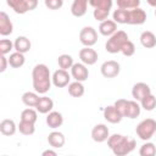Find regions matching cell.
Returning <instances> with one entry per match:
<instances>
[{
  "label": "cell",
  "mask_w": 156,
  "mask_h": 156,
  "mask_svg": "<svg viewBox=\"0 0 156 156\" xmlns=\"http://www.w3.org/2000/svg\"><path fill=\"white\" fill-rule=\"evenodd\" d=\"M32 80L33 88L38 94H45L51 88L52 76L50 74V69L44 63H38L34 66L32 71Z\"/></svg>",
  "instance_id": "1"
},
{
  "label": "cell",
  "mask_w": 156,
  "mask_h": 156,
  "mask_svg": "<svg viewBox=\"0 0 156 156\" xmlns=\"http://www.w3.org/2000/svg\"><path fill=\"white\" fill-rule=\"evenodd\" d=\"M107 146L117 156H124L130 154L135 149V140L129 139L122 134H112L107 139Z\"/></svg>",
  "instance_id": "2"
},
{
  "label": "cell",
  "mask_w": 156,
  "mask_h": 156,
  "mask_svg": "<svg viewBox=\"0 0 156 156\" xmlns=\"http://www.w3.org/2000/svg\"><path fill=\"white\" fill-rule=\"evenodd\" d=\"M89 5L94 7V18L102 22L107 20L110 15V11L112 9V0H89Z\"/></svg>",
  "instance_id": "3"
},
{
  "label": "cell",
  "mask_w": 156,
  "mask_h": 156,
  "mask_svg": "<svg viewBox=\"0 0 156 156\" xmlns=\"http://www.w3.org/2000/svg\"><path fill=\"white\" fill-rule=\"evenodd\" d=\"M129 40L128 39V35L124 30H117L115 32L110 39H107L106 44H105V49L107 52L110 54H117V52H121V49L123 46V44Z\"/></svg>",
  "instance_id": "4"
},
{
  "label": "cell",
  "mask_w": 156,
  "mask_h": 156,
  "mask_svg": "<svg viewBox=\"0 0 156 156\" xmlns=\"http://www.w3.org/2000/svg\"><path fill=\"white\" fill-rule=\"evenodd\" d=\"M135 133L136 135L141 139V140H150L154 134L156 133V121L152 118H145L143 119L135 128Z\"/></svg>",
  "instance_id": "5"
},
{
  "label": "cell",
  "mask_w": 156,
  "mask_h": 156,
  "mask_svg": "<svg viewBox=\"0 0 156 156\" xmlns=\"http://www.w3.org/2000/svg\"><path fill=\"white\" fill-rule=\"evenodd\" d=\"M79 40L84 46H93L98 41V33L93 27H84L79 32Z\"/></svg>",
  "instance_id": "6"
},
{
  "label": "cell",
  "mask_w": 156,
  "mask_h": 156,
  "mask_svg": "<svg viewBox=\"0 0 156 156\" xmlns=\"http://www.w3.org/2000/svg\"><path fill=\"white\" fill-rule=\"evenodd\" d=\"M100 71H101V74L105 78H115V77H117L119 74L121 66H119V63L117 61L108 60V61H105L101 65Z\"/></svg>",
  "instance_id": "7"
},
{
  "label": "cell",
  "mask_w": 156,
  "mask_h": 156,
  "mask_svg": "<svg viewBox=\"0 0 156 156\" xmlns=\"http://www.w3.org/2000/svg\"><path fill=\"white\" fill-rule=\"evenodd\" d=\"M110 136V130L107 128L106 124H96L91 129V138L96 143H102V141H106Z\"/></svg>",
  "instance_id": "8"
},
{
  "label": "cell",
  "mask_w": 156,
  "mask_h": 156,
  "mask_svg": "<svg viewBox=\"0 0 156 156\" xmlns=\"http://www.w3.org/2000/svg\"><path fill=\"white\" fill-rule=\"evenodd\" d=\"M98 57H99L98 52L94 49H91V46H85V48L80 49V51H79V58L87 66L94 65L98 61Z\"/></svg>",
  "instance_id": "9"
},
{
  "label": "cell",
  "mask_w": 156,
  "mask_h": 156,
  "mask_svg": "<svg viewBox=\"0 0 156 156\" xmlns=\"http://www.w3.org/2000/svg\"><path fill=\"white\" fill-rule=\"evenodd\" d=\"M69 80H71V76L66 69L60 68L52 73V84L57 88H63V87L68 85Z\"/></svg>",
  "instance_id": "10"
},
{
  "label": "cell",
  "mask_w": 156,
  "mask_h": 156,
  "mask_svg": "<svg viewBox=\"0 0 156 156\" xmlns=\"http://www.w3.org/2000/svg\"><path fill=\"white\" fill-rule=\"evenodd\" d=\"M146 21V12L140 9L135 7L128 10V22L127 24H143Z\"/></svg>",
  "instance_id": "11"
},
{
  "label": "cell",
  "mask_w": 156,
  "mask_h": 156,
  "mask_svg": "<svg viewBox=\"0 0 156 156\" xmlns=\"http://www.w3.org/2000/svg\"><path fill=\"white\" fill-rule=\"evenodd\" d=\"M71 76L78 80V82H84L88 79L89 77V71L87 68V65L82 63H73V66L71 67Z\"/></svg>",
  "instance_id": "12"
},
{
  "label": "cell",
  "mask_w": 156,
  "mask_h": 156,
  "mask_svg": "<svg viewBox=\"0 0 156 156\" xmlns=\"http://www.w3.org/2000/svg\"><path fill=\"white\" fill-rule=\"evenodd\" d=\"M149 94H151V89L146 83L139 82V83H135L132 88V96L136 101H141Z\"/></svg>",
  "instance_id": "13"
},
{
  "label": "cell",
  "mask_w": 156,
  "mask_h": 156,
  "mask_svg": "<svg viewBox=\"0 0 156 156\" xmlns=\"http://www.w3.org/2000/svg\"><path fill=\"white\" fill-rule=\"evenodd\" d=\"M13 30V24L10 21V17L6 12L1 11L0 12V34L2 37L10 35Z\"/></svg>",
  "instance_id": "14"
},
{
  "label": "cell",
  "mask_w": 156,
  "mask_h": 156,
  "mask_svg": "<svg viewBox=\"0 0 156 156\" xmlns=\"http://www.w3.org/2000/svg\"><path fill=\"white\" fill-rule=\"evenodd\" d=\"M104 117L110 123H119L122 121V118H123V116L117 111V108L115 107V105H110V106L105 107V110H104Z\"/></svg>",
  "instance_id": "15"
},
{
  "label": "cell",
  "mask_w": 156,
  "mask_h": 156,
  "mask_svg": "<svg viewBox=\"0 0 156 156\" xmlns=\"http://www.w3.org/2000/svg\"><path fill=\"white\" fill-rule=\"evenodd\" d=\"M89 0H73L72 6H71V13L74 17H82L87 13V7H88Z\"/></svg>",
  "instance_id": "16"
},
{
  "label": "cell",
  "mask_w": 156,
  "mask_h": 156,
  "mask_svg": "<svg viewBox=\"0 0 156 156\" xmlns=\"http://www.w3.org/2000/svg\"><path fill=\"white\" fill-rule=\"evenodd\" d=\"M99 32L101 35L111 37L115 32H117V23L113 20H105L99 26Z\"/></svg>",
  "instance_id": "17"
},
{
  "label": "cell",
  "mask_w": 156,
  "mask_h": 156,
  "mask_svg": "<svg viewBox=\"0 0 156 156\" xmlns=\"http://www.w3.org/2000/svg\"><path fill=\"white\" fill-rule=\"evenodd\" d=\"M48 143L51 147L54 149H60L65 145L66 143V139H65V135L61 133V132H51L48 136Z\"/></svg>",
  "instance_id": "18"
},
{
  "label": "cell",
  "mask_w": 156,
  "mask_h": 156,
  "mask_svg": "<svg viewBox=\"0 0 156 156\" xmlns=\"http://www.w3.org/2000/svg\"><path fill=\"white\" fill-rule=\"evenodd\" d=\"M63 123V117H62V113L57 112V111H50L46 116V124L55 129V128H58L61 127Z\"/></svg>",
  "instance_id": "19"
},
{
  "label": "cell",
  "mask_w": 156,
  "mask_h": 156,
  "mask_svg": "<svg viewBox=\"0 0 156 156\" xmlns=\"http://www.w3.org/2000/svg\"><path fill=\"white\" fill-rule=\"evenodd\" d=\"M17 128H18V127L16 126V123H15L13 119L6 118V119H2V121L0 122V132H1V134L6 135V136L13 135V134L16 133Z\"/></svg>",
  "instance_id": "20"
},
{
  "label": "cell",
  "mask_w": 156,
  "mask_h": 156,
  "mask_svg": "<svg viewBox=\"0 0 156 156\" xmlns=\"http://www.w3.org/2000/svg\"><path fill=\"white\" fill-rule=\"evenodd\" d=\"M13 45H15V50L18 52H22V54L28 52L30 50V46H32L29 39L27 37H23V35L17 37L13 41Z\"/></svg>",
  "instance_id": "21"
},
{
  "label": "cell",
  "mask_w": 156,
  "mask_h": 156,
  "mask_svg": "<svg viewBox=\"0 0 156 156\" xmlns=\"http://www.w3.org/2000/svg\"><path fill=\"white\" fill-rule=\"evenodd\" d=\"M54 107V101L49 96H41L39 98V101L35 106L37 111L39 113H49Z\"/></svg>",
  "instance_id": "22"
},
{
  "label": "cell",
  "mask_w": 156,
  "mask_h": 156,
  "mask_svg": "<svg viewBox=\"0 0 156 156\" xmlns=\"http://www.w3.org/2000/svg\"><path fill=\"white\" fill-rule=\"evenodd\" d=\"M140 43L144 48L151 49L156 46V35L150 30H145L140 34Z\"/></svg>",
  "instance_id": "23"
},
{
  "label": "cell",
  "mask_w": 156,
  "mask_h": 156,
  "mask_svg": "<svg viewBox=\"0 0 156 156\" xmlns=\"http://www.w3.org/2000/svg\"><path fill=\"white\" fill-rule=\"evenodd\" d=\"M6 2L18 15H23V13L29 11L26 0H6Z\"/></svg>",
  "instance_id": "24"
},
{
  "label": "cell",
  "mask_w": 156,
  "mask_h": 156,
  "mask_svg": "<svg viewBox=\"0 0 156 156\" xmlns=\"http://www.w3.org/2000/svg\"><path fill=\"white\" fill-rule=\"evenodd\" d=\"M140 105L136 102V100H128L127 104V111H126V117L134 119L140 115Z\"/></svg>",
  "instance_id": "25"
},
{
  "label": "cell",
  "mask_w": 156,
  "mask_h": 156,
  "mask_svg": "<svg viewBox=\"0 0 156 156\" xmlns=\"http://www.w3.org/2000/svg\"><path fill=\"white\" fill-rule=\"evenodd\" d=\"M84 91H85V88L84 85L82 84V82H72L68 84V94L73 98H80L84 95Z\"/></svg>",
  "instance_id": "26"
},
{
  "label": "cell",
  "mask_w": 156,
  "mask_h": 156,
  "mask_svg": "<svg viewBox=\"0 0 156 156\" xmlns=\"http://www.w3.org/2000/svg\"><path fill=\"white\" fill-rule=\"evenodd\" d=\"M24 62H26L24 55H23L22 52H18V51L12 52V54L10 55V57H9V65H10L11 67H13V68H20V67H22V66L24 65Z\"/></svg>",
  "instance_id": "27"
},
{
  "label": "cell",
  "mask_w": 156,
  "mask_h": 156,
  "mask_svg": "<svg viewBox=\"0 0 156 156\" xmlns=\"http://www.w3.org/2000/svg\"><path fill=\"white\" fill-rule=\"evenodd\" d=\"M39 101V95L38 93H33V91H26L23 95H22V102L28 106V107H35Z\"/></svg>",
  "instance_id": "28"
},
{
  "label": "cell",
  "mask_w": 156,
  "mask_h": 156,
  "mask_svg": "<svg viewBox=\"0 0 156 156\" xmlns=\"http://www.w3.org/2000/svg\"><path fill=\"white\" fill-rule=\"evenodd\" d=\"M112 17H113V21H115L116 23H119V24H127V22H128V10H124V9H117V10L113 11Z\"/></svg>",
  "instance_id": "29"
},
{
  "label": "cell",
  "mask_w": 156,
  "mask_h": 156,
  "mask_svg": "<svg viewBox=\"0 0 156 156\" xmlns=\"http://www.w3.org/2000/svg\"><path fill=\"white\" fill-rule=\"evenodd\" d=\"M57 63H58L60 68L67 71L68 68H71V67L73 66V58H72V56L68 55V54H62V55L58 56Z\"/></svg>",
  "instance_id": "30"
},
{
  "label": "cell",
  "mask_w": 156,
  "mask_h": 156,
  "mask_svg": "<svg viewBox=\"0 0 156 156\" xmlns=\"http://www.w3.org/2000/svg\"><path fill=\"white\" fill-rule=\"evenodd\" d=\"M17 127H18L20 133H21V134H23V135H32V134L35 132L34 123H32V122L21 121V122H20V124H18Z\"/></svg>",
  "instance_id": "31"
},
{
  "label": "cell",
  "mask_w": 156,
  "mask_h": 156,
  "mask_svg": "<svg viewBox=\"0 0 156 156\" xmlns=\"http://www.w3.org/2000/svg\"><path fill=\"white\" fill-rule=\"evenodd\" d=\"M139 155L140 156H155L156 155V146L154 143H145L140 146V150H139Z\"/></svg>",
  "instance_id": "32"
},
{
  "label": "cell",
  "mask_w": 156,
  "mask_h": 156,
  "mask_svg": "<svg viewBox=\"0 0 156 156\" xmlns=\"http://www.w3.org/2000/svg\"><path fill=\"white\" fill-rule=\"evenodd\" d=\"M140 105L144 110L146 111H152L155 107H156V96H154L152 94H149L146 95L141 101H140Z\"/></svg>",
  "instance_id": "33"
},
{
  "label": "cell",
  "mask_w": 156,
  "mask_h": 156,
  "mask_svg": "<svg viewBox=\"0 0 156 156\" xmlns=\"http://www.w3.org/2000/svg\"><path fill=\"white\" fill-rule=\"evenodd\" d=\"M37 118H38V115H37V111L33 110V108H26L21 112V121H26V122H32V123H35L37 122Z\"/></svg>",
  "instance_id": "34"
},
{
  "label": "cell",
  "mask_w": 156,
  "mask_h": 156,
  "mask_svg": "<svg viewBox=\"0 0 156 156\" xmlns=\"http://www.w3.org/2000/svg\"><path fill=\"white\" fill-rule=\"evenodd\" d=\"M118 9H124V10H132L135 7H139L140 0H116Z\"/></svg>",
  "instance_id": "35"
},
{
  "label": "cell",
  "mask_w": 156,
  "mask_h": 156,
  "mask_svg": "<svg viewBox=\"0 0 156 156\" xmlns=\"http://www.w3.org/2000/svg\"><path fill=\"white\" fill-rule=\"evenodd\" d=\"M12 49H15V45L10 39H1L0 40V54L1 55L9 54Z\"/></svg>",
  "instance_id": "36"
},
{
  "label": "cell",
  "mask_w": 156,
  "mask_h": 156,
  "mask_svg": "<svg viewBox=\"0 0 156 156\" xmlns=\"http://www.w3.org/2000/svg\"><path fill=\"white\" fill-rule=\"evenodd\" d=\"M121 52L124 55V56H133L134 55V52H135V46H134V44H133V41H130V40H127L124 44H123V46H122V49H121Z\"/></svg>",
  "instance_id": "37"
},
{
  "label": "cell",
  "mask_w": 156,
  "mask_h": 156,
  "mask_svg": "<svg viewBox=\"0 0 156 156\" xmlns=\"http://www.w3.org/2000/svg\"><path fill=\"white\" fill-rule=\"evenodd\" d=\"M127 104H128V100H126V99H118L113 105H115V107L117 108V111L123 116V117H126V111H127Z\"/></svg>",
  "instance_id": "38"
},
{
  "label": "cell",
  "mask_w": 156,
  "mask_h": 156,
  "mask_svg": "<svg viewBox=\"0 0 156 156\" xmlns=\"http://www.w3.org/2000/svg\"><path fill=\"white\" fill-rule=\"evenodd\" d=\"M45 6L49 10H58L63 5V0H44Z\"/></svg>",
  "instance_id": "39"
},
{
  "label": "cell",
  "mask_w": 156,
  "mask_h": 156,
  "mask_svg": "<svg viewBox=\"0 0 156 156\" xmlns=\"http://www.w3.org/2000/svg\"><path fill=\"white\" fill-rule=\"evenodd\" d=\"M7 65H9V58H6L5 55H1V56H0V72H1V73L6 71Z\"/></svg>",
  "instance_id": "40"
},
{
  "label": "cell",
  "mask_w": 156,
  "mask_h": 156,
  "mask_svg": "<svg viewBox=\"0 0 156 156\" xmlns=\"http://www.w3.org/2000/svg\"><path fill=\"white\" fill-rule=\"evenodd\" d=\"M26 2H27V6H28L29 11L34 10L38 6V0H26Z\"/></svg>",
  "instance_id": "41"
},
{
  "label": "cell",
  "mask_w": 156,
  "mask_h": 156,
  "mask_svg": "<svg viewBox=\"0 0 156 156\" xmlns=\"http://www.w3.org/2000/svg\"><path fill=\"white\" fill-rule=\"evenodd\" d=\"M48 155H50V156H56L57 154H56V151H54V150H45V151H43V156H48Z\"/></svg>",
  "instance_id": "42"
},
{
  "label": "cell",
  "mask_w": 156,
  "mask_h": 156,
  "mask_svg": "<svg viewBox=\"0 0 156 156\" xmlns=\"http://www.w3.org/2000/svg\"><path fill=\"white\" fill-rule=\"evenodd\" d=\"M146 1H147V4H149L150 6L156 7V0H146Z\"/></svg>",
  "instance_id": "43"
},
{
  "label": "cell",
  "mask_w": 156,
  "mask_h": 156,
  "mask_svg": "<svg viewBox=\"0 0 156 156\" xmlns=\"http://www.w3.org/2000/svg\"><path fill=\"white\" fill-rule=\"evenodd\" d=\"M155 16H156V10H155Z\"/></svg>",
  "instance_id": "44"
}]
</instances>
